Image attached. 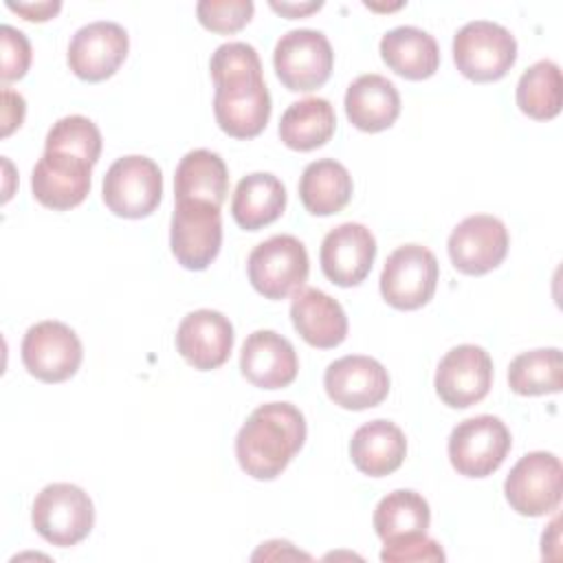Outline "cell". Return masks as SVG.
<instances>
[{
  "instance_id": "2e32d148",
  "label": "cell",
  "mask_w": 563,
  "mask_h": 563,
  "mask_svg": "<svg viewBox=\"0 0 563 563\" xmlns=\"http://www.w3.org/2000/svg\"><path fill=\"white\" fill-rule=\"evenodd\" d=\"M323 387L334 405L361 411L376 407L387 398L389 374L372 356L347 354L328 365Z\"/></svg>"
},
{
  "instance_id": "f1b7e54d",
  "label": "cell",
  "mask_w": 563,
  "mask_h": 563,
  "mask_svg": "<svg viewBox=\"0 0 563 563\" xmlns=\"http://www.w3.org/2000/svg\"><path fill=\"white\" fill-rule=\"evenodd\" d=\"M563 380V356L559 347L521 352L510 361L508 385L519 396L556 394Z\"/></svg>"
},
{
  "instance_id": "ac0fdd59",
  "label": "cell",
  "mask_w": 563,
  "mask_h": 563,
  "mask_svg": "<svg viewBox=\"0 0 563 563\" xmlns=\"http://www.w3.org/2000/svg\"><path fill=\"white\" fill-rule=\"evenodd\" d=\"M92 165L66 152L44 150L31 174V189L40 205L66 211L84 202L90 191Z\"/></svg>"
},
{
  "instance_id": "4316f807",
  "label": "cell",
  "mask_w": 563,
  "mask_h": 563,
  "mask_svg": "<svg viewBox=\"0 0 563 563\" xmlns=\"http://www.w3.org/2000/svg\"><path fill=\"white\" fill-rule=\"evenodd\" d=\"M336 128V114L328 99L306 97L286 108L279 121V139L297 152H310L325 145Z\"/></svg>"
},
{
  "instance_id": "ffe728a7",
  "label": "cell",
  "mask_w": 563,
  "mask_h": 563,
  "mask_svg": "<svg viewBox=\"0 0 563 563\" xmlns=\"http://www.w3.org/2000/svg\"><path fill=\"white\" fill-rule=\"evenodd\" d=\"M240 369L260 389H279L297 378L299 361L292 343L275 330H255L240 352Z\"/></svg>"
},
{
  "instance_id": "836d02e7",
  "label": "cell",
  "mask_w": 563,
  "mask_h": 563,
  "mask_svg": "<svg viewBox=\"0 0 563 563\" xmlns=\"http://www.w3.org/2000/svg\"><path fill=\"white\" fill-rule=\"evenodd\" d=\"M380 561L385 563H420V561H444V550L427 532H409L383 541Z\"/></svg>"
},
{
  "instance_id": "7a4b0ae2",
  "label": "cell",
  "mask_w": 563,
  "mask_h": 563,
  "mask_svg": "<svg viewBox=\"0 0 563 563\" xmlns=\"http://www.w3.org/2000/svg\"><path fill=\"white\" fill-rule=\"evenodd\" d=\"M213 114L220 130L233 139L257 136L271 119V95L262 68L216 75Z\"/></svg>"
},
{
  "instance_id": "83f0119b",
  "label": "cell",
  "mask_w": 563,
  "mask_h": 563,
  "mask_svg": "<svg viewBox=\"0 0 563 563\" xmlns=\"http://www.w3.org/2000/svg\"><path fill=\"white\" fill-rule=\"evenodd\" d=\"M352 176L334 158H319L306 165L299 178V198L312 216L339 213L352 198Z\"/></svg>"
},
{
  "instance_id": "e575fe53",
  "label": "cell",
  "mask_w": 563,
  "mask_h": 563,
  "mask_svg": "<svg viewBox=\"0 0 563 563\" xmlns=\"http://www.w3.org/2000/svg\"><path fill=\"white\" fill-rule=\"evenodd\" d=\"M2 42V68L0 77L4 84L22 79L31 66V42L29 37L11 24L0 26Z\"/></svg>"
},
{
  "instance_id": "7402d4cb",
  "label": "cell",
  "mask_w": 563,
  "mask_h": 563,
  "mask_svg": "<svg viewBox=\"0 0 563 563\" xmlns=\"http://www.w3.org/2000/svg\"><path fill=\"white\" fill-rule=\"evenodd\" d=\"M345 114L363 132L387 130L400 114V95L387 77L376 73L361 75L347 86Z\"/></svg>"
},
{
  "instance_id": "ba28073f",
  "label": "cell",
  "mask_w": 563,
  "mask_h": 563,
  "mask_svg": "<svg viewBox=\"0 0 563 563\" xmlns=\"http://www.w3.org/2000/svg\"><path fill=\"white\" fill-rule=\"evenodd\" d=\"M273 66L288 90L310 92L328 81L334 66V53L321 31L292 29L277 40Z\"/></svg>"
},
{
  "instance_id": "52a82bcc",
  "label": "cell",
  "mask_w": 563,
  "mask_h": 563,
  "mask_svg": "<svg viewBox=\"0 0 563 563\" xmlns=\"http://www.w3.org/2000/svg\"><path fill=\"white\" fill-rule=\"evenodd\" d=\"M101 196L114 216L145 218L161 202L163 174L158 165L147 156H121L108 167Z\"/></svg>"
},
{
  "instance_id": "30bf717a",
  "label": "cell",
  "mask_w": 563,
  "mask_h": 563,
  "mask_svg": "<svg viewBox=\"0 0 563 563\" xmlns=\"http://www.w3.org/2000/svg\"><path fill=\"white\" fill-rule=\"evenodd\" d=\"M440 266L422 244H402L389 253L380 273V295L398 310L422 308L435 292Z\"/></svg>"
},
{
  "instance_id": "d4e9b609",
  "label": "cell",
  "mask_w": 563,
  "mask_h": 563,
  "mask_svg": "<svg viewBox=\"0 0 563 563\" xmlns=\"http://www.w3.org/2000/svg\"><path fill=\"white\" fill-rule=\"evenodd\" d=\"M286 209V187L275 174L253 172L240 178L231 198V216L238 227L257 231L275 222Z\"/></svg>"
},
{
  "instance_id": "4fadbf2b",
  "label": "cell",
  "mask_w": 563,
  "mask_h": 563,
  "mask_svg": "<svg viewBox=\"0 0 563 563\" xmlns=\"http://www.w3.org/2000/svg\"><path fill=\"white\" fill-rule=\"evenodd\" d=\"M433 383L444 405L466 409L488 394L493 383V361L479 345H455L438 363Z\"/></svg>"
},
{
  "instance_id": "277c9868",
  "label": "cell",
  "mask_w": 563,
  "mask_h": 563,
  "mask_svg": "<svg viewBox=\"0 0 563 563\" xmlns=\"http://www.w3.org/2000/svg\"><path fill=\"white\" fill-rule=\"evenodd\" d=\"M517 59L512 33L490 20L466 22L453 37V62L471 81H497Z\"/></svg>"
},
{
  "instance_id": "6da1fadb",
  "label": "cell",
  "mask_w": 563,
  "mask_h": 563,
  "mask_svg": "<svg viewBox=\"0 0 563 563\" xmlns=\"http://www.w3.org/2000/svg\"><path fill=\"white\" fill-rule=\"evenodd\" d=\"M306 442V418L290 402H266L251 411L235 435L240 468L253 479H275Z\"/></svg>"
},
{
  "instance_id": "d590c367",
  "label": "cell",
  "mask_w": 563,
  "mask_h": 563,
  "mask_svg": "<svg viewBox=\"0 0 563 563\" xmlns=\"http://www.w3.org/2000/svg\"><path fill=\"white\" fill-rule=\"evenodd\" d=\"M24 112H26V106L22 95L4 88L2 90V136H9L15 128L22 125Z\"/></svg>"
},
{
  "instance_id": "44dd1931",
  "label": "cell",
  "mask_w": 563,
  "mask_h": 563,
  "mask_svg": "<svg viewBox=\"0 0 563 563\" xmlns=\"http://www.w3.org/2000/svg\"><path fill=\"white\" fill-rule=\"evenodd\" d=\"M290 319L299 336L312 347H336L347 336V317L341 303L319 288H299L295 292Z\"/></svg>"
},
{
  "instance_id": "cb8c5ba5",
  "label": "cell",
  "mask_w": 563,
  "mask_h": 563,
  "mask_svg": "<svg viewBox=\"0 0 563 563\" xmlns=\"http://www.w3.org/2000/svg\"><path fill=\"white\" fill-rule=\"evenodd\" d=\"M383 62L405 79H427L440 66V48L431 33L418 26H396L380 37Z\"/></svg>"
},
{
  "instance_id": "5bb4252c",
  "label": "cell",
  "mask_w": 563,
  "mask_h": 563,
  "mask_svg": "<svg viewBox=\"0 0 563 563\" xmlns=\"http://www.w3.org/2000/svg\"><path fill=\"white\" fill-rule=\"evenodd\" d=\"M506 224L488 213L464 218L449 235L446 249L453 266L464 275H484L497 268L508 253Z\"/></svg>"
},
{
  "instance_id": "4dcf8cb0",
  "label": "cell",
  "mask_w": 563,
  "mask_h": 563,
  "mask_svg": "<svg viewBox=\"0 0 563 563\" xmlns=\"http://www.w3.org/2000/svg\"><path fill=\"white\" fill-rule=\"evenodd\" d=\"M429 523L431 510L427 499L409 488L385 495L374 508V530L383 541L409 532H427Z\"/></svg>"
},
{
  "instance_id": "484cf974",
  "label": "cell",
  "mask_w": 563,
  "mask_h": 563,
  "mask_svg": "<svg viewBox=\"0 0 563 563\" xmlns=\"http://www.w3.org/2000/svg\"><path fill=\"white\" fill-rule=\"evenodd\" d=\"M229 194V169L220 154L211 150L187 152L174 174L176 200H202L222 207Z\"/></svg>"
},
{
  "instance_id": "5b68a950",
  "label": "cell",
  "mask_w": 563,
  "mask_h": 563,
  "mask_svg": "<svg viewBox=\"0 0 563 563\" xmlns=\"http://www.w3.org/2000/svg\"><path fill=\"white\" fill-rule=\"evenodd\" d=\"M246 271L251 286L260 295L266 299H286L303 288L308 279V251L295 235H273L249 253Z\"/></svg>"
},
{
  "instance_id": "e0dca14e",
  "label": "cell",
  "mask_w": 563,
  "mask_h": 563,
  "mask_svg": "<svg viewBox=\"0 0 563 563\" xmlns=\"http://www.w3.org/2000/svg\"><path fill=\"white\" fill-rule=\"evenodd\" d=\"M374 257L376 238L358 222H343L328 231L319 251L323 275L341 288L361 284L369 275Z\"/></svg>"
},
{
  "instance_id": "8992f818",
  "label": "cell",
  "mask_w": 563,
  "mask_h": 563,
  "mask_svg": "<svg viewBox=\"0 0 563 563\" xmlns=\"http://www.w3.org/2000/svg\"><path fill=\"white\" fill-rule=\"evenodd\" d=\"M510 446L512 438L504 420L482 413L453 427L449 435V460L464 477H486L504 464Z\"/></svg>"
},
{
  "instance_id": "f546056e",
  "label": "cell",
  "mask_w": 563,
  "mask_h": 563,
  "mask_svg": "<svg viewBox=\"0 0 563 563\" xmlns=\"http://www.w3.org/2000/svg\"><path fill=\"white\" fill-rule=\"evenodd\" d=\"M561 68L552 59L532 64L517 81V106L523 114L548 121L561 110Z\"/></svg>"
},
{
  "instance_id": "603a6c76",
  "label": "cell",
  "mask_w": 563,
  "mask_h": 563,
  "mask_svg": "<svg viewBox=\"0 0 563 563\" xmlns=\"http://www.w3.org/2000/svg\"><path fill=\"white\" fill-rule=\"evenodd\" d=\"M407 455V438L398 424L389 420H372L361 424L350 440V457L354 466L369 475L383 477L400 468Z\"/></svg>"
},
{
  "instance_id": "74e56055",
  "label": "cell",
  "mask_w": 563,
  "mask_h": 563,
  "mask_svg": "<svg viewBox=\"0 0 563 563\" xmlns=\"http://www.w3.org/2000/svg\"><path fill=\"white\" fill-rule=\"evenodd\" d=\"M260 559H306V561H310V554L295 550L290 541L275 539V541L262 543V548L253 554V561H260Z\"/></svg>"
},
{
  "instance_id": "d6a6232c",
  "label": "cell",
  "mask_w": 563,
  "mask_h": 563,
  "mask_svg": "<svg viewBox=\"0 0 563 563\" xmlns=\"http://www.w3.org/2000/svg\"><path fill=\"white\" fill-rule=\"evenodd\" d=\"M251 0H200L196 15L200 24L216 33H235L253 18Z\"/></svg>"
},
{
  "instance_id": "d6986e66",
  "label": "cell",
  "mask_w": 563,
  "mask_h": 563,
  "mask_svg": "<svg viewBox=\"0 0 563 563\" xmlns=\"http://www.w3.org/2000/svg\"><path fill=\"white\" fill-rule=\"evenodd\" d=\"M176 350L194 369H216L233 350V325L218 310H194L176 330Z\"/></svg>"
},
{
  "instance_id": "1f68e13d",
  "label": "cell",
  "mask_w": 563,
  "mask_h": 563,
  "mask_svg": "<svg viewBox=\"0 0 563 563\" xmlns=\"http://www.w3.org/2000/svg\"><path fill=\"white\" fill-rule=\"evenodd\" d=\"M44 150L66 152L95 165L101 154V132L88 117H81V114L62 117L48 130Z\"/></svg>"
},
{
  "instance_id": "8d00e7d4",
  "label": "cell",
  "mask_w": 563,
  "mask_h": 563,
  "mask_svg": "<svg viewBox=\"0 0 563 563\" xmlns=\"http://www.w3.org/2000/svg\"><path fill=\"white\" fill-rule=\"evenodd\" d=\"M7 9L20 13L24 20L44 22V20H51L62 9V2L59 0H48V2H11L9 0Z\"/></svg>"
},
{
  "instance_id": "9a60e30c",
  "label": "cell",
  "mask_w": 563,
  "mask_h": 563,
  "mask_svg": "<svg viewBox=\"0 0 563 563\" xmlns=\"http://www.w3.org/2000/svg\"><path fill=\"white\" fill-rule=\"evenodd\" d=\"M128 48L130 40L121 24L97 20L75 31L66 59L79 79L103 81L119 70Z\"/></svg>"
},
{
  "instance_id": "7c38bea8",
  "label": "cell",
  "mask_w": 563,
  "mask_h": 563,
  "mask_svg": "<svg viewBox=\"0 0 563 563\" xmlns=\"http://www.w3.org/2000/svg\"><path fill=\"white\" fill-rule=\"evenodd\" d=\"M20 352L26 372L44 383L68 380L84 358V347L75 330L53 319L31 325Z\"/></svg>"
},
{
  "instance_id": "8fae6325",
  "label": "cell",
  "mask_w": 563,
  "mask_h": 563,
  "mask_svg": "<svg viewBox=\"0 0 563 563\" xmlns=\"http://www.w3.org/2000/svg\"><path fill=\"white\" fill-rule=\"evenodd\" d=\"M561 460L548 451L526 453L508 473L504 495L512 510L523 517H541L561 501Z\"/></svg>"
},
{
  "instance_id": "f35d334b",
  "label": "cell",
  "mask_w": 563,
  "mask_h": 563,
  "mask_svg": "<svg viewBox=\"0 0 563 563\" xmlns=\"http://www.w3.org/2000/svg\"><path fill=\"white\" fill-rule=\"evenodd\" d=\"M321 7H323V2H275V0H271V9L286 18H301Z\"/></svg>"
},
{
  "instance_id": "9c48e42d",
  "label": "cell",
  "mask_w": 563,
  "mask_h": 563,
  "mask_svg": "<svg viewBox=\"0 0 563 563\" xmlns=\"http://www.w3.org/2000/svg\"><path fill=\"white\" fill-rule=\"evenodd\" d=\"M169 246L180 266L205 271L218 257L222 246L220 207L202 200H176Z\"/></svg>"
},
{
  "instance_id": "3957f363",
  "label": "cell",
  "mask_w": 563,
  "mask_h": 563,
  "mask_svg": "<svg viewBox=\"0 0 563 563\" xmlns=\"http://www.w3.org/2000/svg\"><path fill=\"white\" fill-rule=\"evenodd\" d=\"M33 528L53 545L70 548L84 541L95 526V506L88 493L68 482L44 486L31 508Z\"/></svg>"
}]
</instances>
